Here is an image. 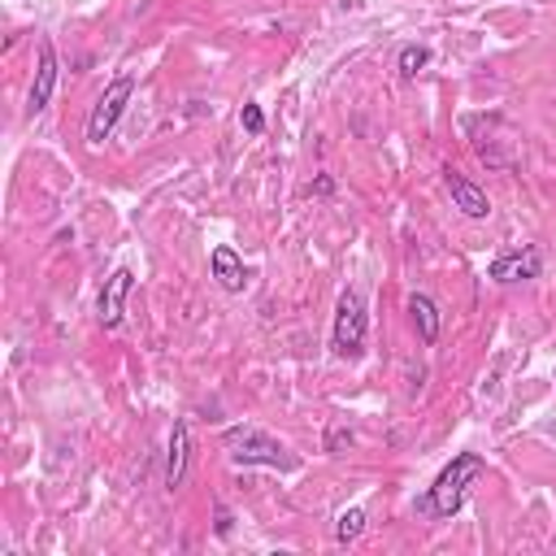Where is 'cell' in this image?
Returning a JSON list of instances; mask_svg holds the SVG:
<instances>
[{
    "label": "cell",
    "mask_w": 556,
    "mask_h": 556,
    "mask_svg": "<svg viewBox=\"0 0 556 556\" xmlns=\"http://www.w3.org/2000/svg\"><path fill=\"white\" fill-rule=\"evenodd\" d=\"M482 473H486V460H482L478 452H456V456L439 469V478H434V486H430V495H426V513H434V517H456V513L465 508V500H469V486H473Z\"/></svg>",
    "instance_id": "1"
},
{
    "label": "cell",
    "mask_w": 556,
    "mask_h": 556,
    "mask_svg": "<svg viewBox=\"0 0 556 556\" xmlns=\"http://www.w3.org/2000/svg\"><path fill=\"white\" fill-rule=\"evenodd\" d=\"M222 447H226V456H230L235 465H269V469H287V473L300 465L274 434H265V430H256V426H230V430L222 434Z\"/></svg>",
    "instance_id": "2"
},
{
    "label": "cell",
    "mask_w": 556,
    "mask_h": 556,
    "mask_svg": "<svg viewBox=\"0 0 556 556\" xmlns=\"http://www.w3.org/2000/svg\"><path fill=\"white\" fill-rule=\"evenodd\" d=\"M365 334H369V313H365V300L361 291H343L339 295V308H334V330H330V343H334V356L343 361H356L365 352Z\"/></svg>",
    "instance_id": "3"
},
{
    "label": "cell",
    "mask_w": 556,
    "mask_h": 556,
    "mask_svg": "<svg viewBox=\"0 0 556 556\" xmlns=\"http://www.w3.org/2000/svg\"><path fill=\"white\" fill-rule=\"evenodd\" d=\"M130 96H135V78H130V74H117V78L100 91V100H96V109H91V117H87V143H91V148H100V143L113 135V126H117V117L126 113Z\"/></svg>",
    "instance_id": "4"
},
{
    "label": "cell",
    "mask_w": 556,
    "mask_h": 556,
    "mask_svg": "<svg viewBox=\"0 0 556 556\" xmlns=\"http://www.w3.org/2000/svg\"><path fill=\"white\" fill-rule=\"evenodd\" d=\"M539 269H543V248L526 243V248L500 252V256L486 265V278H491V282H530V278H539Z\"/></svg>",
    "instance_id": "5"
},
{
    "label": "cell",
    "mask_w": 556,
    "mask_h": 556,
    "mask_svg": "<svg viewBox=\"0 0 556 556\" xmlns=\"http://www.w3.org/2000/svg\"><path fill=\"white\" fill-rule=\"evenodd\" d=\"M130 287H135V274L122 265V269H113L109 278H104V291H100V326L104 330H117L122 326V313H126V295H130Z\"/></svg>",
    "instance_id": "6"
},
{
    "label": "cell",
    "mask_w": 556,
    "mask_h": 556,
    "mask_svg": "<svg viewBox=\"0 0 556 556\" xmlns=\"http://www.w3.org/2000/svg\"><path fill=\"white\" fill-rule=\"evenodd\" d=\"M52 87H56V48H52V39H39V70H35V83H30L26 109H30V113L48 109Z\"/></svg>",
    "instance_id": "7"
},
{
    "label": "cell",
    "mask_w": 556,
    "mask_h": 556,
    "mask_svg": "<svg viewBox=\"0 0 556 556\" xmlns=\"http://www.w3.org/2000/svg\"><path fill=\"white\" fill-rule=\"evenodd\" d=\"M443 182H447V195H452V204L465 213V217H486L491 213V200H486V191L478 187V182H469L465 174H456V169H447L443 174Z\"/></svg>",
    "instance_id": "8"
},
{
    "label": "cell",
    "mask_w": 556,
    "mask_h": 556,
    "mask_svg": "<svg viewBox=\"0 0 556 556\" xmlns=\"http://www.w3.org/2000/svg\"><path fill=\"white\" fill-rule=\"evenodd\" d=\"M187 465H191V434H187V421L178 417L169 430V452H165V486L169 491H178L187 482Z\"/></svg>",
    "instance_id": "9"
},
{
    "label": "cell",
    "mask_w": 556,
    "mask_h": 556,
    "mask_svg": "<svg viewBox=\"0 0 556 556\" xmlns=\"http://www.w3.org/2000/svg\"><path fill=\"white\" fill-rule=\"evenodd\" d=\"M208 265H213V278H217L222 291L239 295V291L248 287V269H243V261H239V252H235L230 243H217L213 256H208Z\"/></svg>",
    "instance_id": "10"
},
{
    "label": "cell",
    "mask_w": 556,
    "mask_h": 556,
    "mask_svg": "<svg viewBox=\"0 0 556 556\" xmlns=\"http://www.w3.org/2000/svg\"><path fill=\"white\" fill-rule=\"evenodd\" d=\"M408 313H413V326H417L421 343H434L439 339V304L430 295H408Z\"/></svg>",
    "instance_id": "11"
},
{
    "label": "cell",
    "mask_w": 556,
    "mask_h": 556,
    "mask_svg": "<svg viewBox=\"0 0 556 556\" xmlns=\"http://www.w3.org/2000/svg\"><path fill=\"white\" fill-rule=\"evenodd\" d=\"M361 534H365V508H343V513L334 517V543L348 547V543H356Z\"/></svg>",
    "instance_id": "12"
},
{
    "label": "cell",
    "mask_w": 556,
    "mask_h": 556,
    "mask_svg": "<svg viewBox=\"0 0 556 556\" xmlns=\"http://www.w3.org/2000/svg\"><path fill=\"white\" fill-rule=\"evenodd\" d=\"M426 65H430V48H421V43H408V48L400 52V74H404V78H417Z\"/></svg>",
    "instance_id": "13"
},
{
    "label": "cell",
    "mask_w": 556,
    "mask_h": 556,
    "mask_svg": "<svg viewBox=\"0 0 556 556\" xmlns=\"http://www.w3.org/2000/svg\"><path fill=\"white\" fill-rule=\"evenodd\" d=\"M239 122H243V130H248V135H261V130H265V113H261V104H243Z\"/></svg>",
    "instance_id": "14"
},
{
    "label": "cell",
    "mask_w": 556,
    "mask_h": 556,
    "mask_svg": "<svg viewBox=\"0 0 556 556\" xmlns=\"http://www.w3.org/2000/svg\"><path fill=\"white\" fill-rule=\"evenodd\" d=\"M343 443H352V430L330 426V434H326V452H334V447H343Z\"/></svg>",
    "instance_id": "15"
},
{
    "label": "cell",
    "mask_w": 556,
    "mask_h": 556,
    "mask_svg": "<svg viewBox=\"0 0 556 556\" xmlns=\"http://www.w3.org/2000/svg\"><path fill=\"white\" fill-rule=\"evenodd\" d=\"M217 534H230V513L226 508H217Z\"/></svg>",
    "instance_id": "16"
}]
</instances>
